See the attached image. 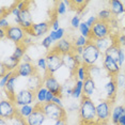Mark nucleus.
Returning <instances> with one entry per match:
<instances>
[{"label":"nucleus","mask_w":125,"mask_h":125,"mask_svg":"<svg viewBox=\"0 0 125 125\" xmlns=\"http://www.w3.org/2000/svg\"><path fill=\"white\" fill-rule=\"evenodd\" d=\"M21 62H25V63H32V58H31L28 53H26V55L24 56V58H22Z\"/></svg>","instance_id":"obj_54"},{"label":"nucleus","mask_w":125,"mask_h":125,"mask_svg":"<svg viewBox=\"0 0 125 125\" xmlns=\"http://www.w3.org/2000/svg\"><path fill=\"white\" fill-rule=\"evenodd\" d=\"M14 73H15V72H11V71H9V72L5 74L4 76L0 77V88H1V89H4V88H5V84L8 83L9 79L12 77V75H13Z\"/></svg>","instance_id":"obj_41"},{"label":"nucleus","mask_w":125,"mask_h":125,"mask_svg":"<svg viewBox=\"0 0 125 125\" xmlns=\"http://www.w3.org/2000/svg\"><path fill=\"white\" fill-rule=\"evenodd\" d=\"M104 89L107 95V99H110L111 102L115 101L116 96V91H118V86H116L115 77H109V80L105 83Z\"/></svg>","instance_id":"obj_17"},{"label":"nucleus","mask_w":125,"mask_h":125,"mask_svg":"<svg viewBox=\"0 0 125 125\" xmlns=\"http://www.w3.org/2000/svg\"><path fill=\"white\" fill-rule=\"evenodd\" d=\"M64 34H65V29H63V28H60V29L57 30V31L50 30V32L48 33V35H49L52 41L56 42V43L59 41H61L62 39H64Z\"/></svg>","instance_id":"obj_32"},{"label":"nucleus","mask_w":125,"mask_h":125,"mask_svg":"<svg viewBox=\"0 0 125 125\" xmlns=\"http://www.w3.org/2000/svg\"><path fill=\"white\" fill-rule=\"evenodd\" d=\"M9 124L10 125H28L26 119L21 118V116L18 115H16L14 118L9 120Z\"/></svg>","instance_id":"obj_38"},{"label":"nucleus","mask_w":125,"mask_h":125,"mask_svg":"<svg viewBox=\"0 0 125 125\" xmlns=\"http://www.w3.org/2000/svg\"><path fill=\"white\" fill-rule=\"evenodd\" d=\"M73 77L75 78V80H80L84 81L86 79L89 77V74H88V66L84 64H81L77 67V70L75 71V73L73 74Z\"/></svg>","instance_id":"obj_25"},{"label":"nucleus","mask_w":125,"mask_h":125,"mask_svg":"<svg viewBox=\"0 0 125 125\" xmlns=\"http://www.w3.org/2000/svg\"><path fill=\"white\" fill-rule=\"evenodd\" d=\"M52 103H55L56 105H58V106H60V107H63V101H62V96H55V97H53Z\"/></svg>","instance_id":"obj_49"},{"label":"nucleus","mask_w":125,"mask_h":125,"mask_svg":"<svg viewBox=\"0 0 125 125\" xmlns=\"http://www.w3.org/2000/svg\"><path fill=\"white\" fill-rule=\"evenodd\" d=\"M50 21H41V22H34L32 27L27 31V34L32 36V38H41V36L49 33L50 29ZM48 35V34H47Z\"/></svg>","instance_id":"obj_10"},{"label":"nucleus","mask_w":125,"mask_h":125,"mask_svg":"<svg viewBox=\"0 0 125 125\" xmlns=\"http://www.w3.org/2000/svg\"><path fill=\"white\" fill-rule=\"evenodd\" d=\"M109 10L111 11L112 15L120 16L122 14H125V7L122 1L119 0H112L109 2Z\"/></svg>","instance_id":"obj_22"},{"label":"nucleus","mask_w":125,"mask_h":125,"mask_svg":"<svg viewBox=\"0 0 125 125\" xmlns=\"http://www.w3.org/2000/svg\"><path fill=\"white\" fill-rule=\"evenodd\" d=\"M119 50H120V46H119L118 42H115V43H113L111 46H110V47L106 50V52H105L104 56H109V57H111L113 60H115L116 62H118Z\"/></svg>","instance_id":"obj_30"},{"label":"nucleus","mask_w":125,"mask_h":125,"mask_svg":"<svg viewBox=\"0 0 125 125\" xmlns=\"http://www.w3.org/2000/svg\"><path fill=\"white\" fill-rule=\"evenodd\" d=\"M18 76L16 75L15 73L12 75V77L9 79L8 83L5 84V94H7V98L11 99V101H14V97H15V88H16V83H17V80H18Z\"/></svg>","instance_id":"obj_18"},{"label":"nucleus","mask_w":125,"mask_h":125,"mask_svg":"<svg viewBox=\"0 0 125 125\" xmlns=\"http://www.w3.org/2000/svg\"><path fill=\"white\" fill-rule=\"evenodd\" d=\"M36 67H38V71L39 70L43 71L45 76L47 75V60L45 57H41V58H39L36 60Z\"/></svg>","instance_id":"obj_37"},{"label":"nucleus","mask_w":125,"mask_h":125,"mask_svg":"<svg viewBox=\"0 0 125 125\" xmlns=\"http://www.w3.org/2000/svg\"><path fill=\"white\" fill-rule=\"evenodd\" d=\"M5 32H7V39L12 41L16 45L21 44L24 39L27 36V31L17 25H12L9 29L5 30Z\"/></svg>","instance_id":"obj_9"},{"label":"nucleus","mask_w":125,"mask_h":125,"mask_svg":"<svg viewBox=\"0 0 125 125\" xmlns=\"http://www.w3.org/2000/svg\"><path fill=\"white\" fill-rule=\"evenodd\" d=\"M43 86L46 88L48 91H50L52 93H53L56 96H61L62 84L59 82V80L53 75L47 74L46 76H44L43 77Z\"/></svg>","instance_id":"obj_11"},{"label":"nucleus","mask_w":125,"mask_h":125,"mask_svg":"<svg viewBox=\"0 0 125 125\" xmlns=\"http://www.w3.org/2000/svg\"><path fill=\"white\" fill-rule=\"evenodd\" d=\"M66 4H65L64 1H60L57 3V8H56V11H57V14L58 15H64L66 13Z\"/></svg>","instance_id":"obj_43"},{"label":"nucleus","mask_w":125,"mask_h":125,"mask_svg":"<svg viewBox=\"0 0 125 125\" xmlns=\"http://www.w3.org/2000/svg\"><path fill=\"white\" fill-rule=\"evenodd\" d=\"M74 49V44L71 40L64 38L62 39L61 41L57 42V43L53 45L52 50H55L58 53H60L61 56H65L69 55V53H72Z\"/></svg>","instance_id":"obj_15"},{"label":"nucleus","mask_w":125,"mask_h":125,"mask_svg":"<svg viewBox=\"0 0 125 125\" xmlns=\"http://www.w3.org/2000/svg\"><path fill=\"white\" fill-rule=\"evenodd\" d=\"M112 103L110 99H102L96 104V122L105 125L111 118Z\"/></svg>","instance_id":"obj_4"},{"label":"nucleus","mask_w":125,"mask_h":125,"mask_svg":"<svg viewBox=\"0 0 125 125\" xmlns=\"http://www.w3.org/2000/svg\"><path fill=\"white\" fill-rule=\"evenodd\" d=\"M50 27H52V30H53V31H57V30H59L61 28L60 24H59V19L57 17H55L53 19L50 21Z\"/></svg>","instance_id":"obj_46"},{"label":"nucleus","mask_w":125,"mask_h":125,"mask_svg":"<svg viewBox=\"0 0 125 125\" xmlns=\"http://www.w3.org/2000/svg\"><path fill=\"white\" fill-rule=\"evenodd\" d=\"M118 44L120 45V46L125 47V34L124 33H122V34L118 36Z\"/></svg>","instance_id":"obj_51"},{"label":"nucleus","mask_w":125,"mask_h":125,"mask_svg":"<svg viewBox=\"0 0 125 125\" xmlns=\"http://www.w3.org/2000/svg\"><path fill=\"white\" fill-rule=\"evenodd\" d=\"M15 74L18 77H24V78H29L30 76L38 74V67L33 63H25L21 62L18 67L15 71Z\"/></svg>","instance_id":"obj_14"},{"label":"nucleus","mask_w":125,"mask_h":125,"mask_svg":"<svg viewBox=\"0 0 125 125\" xmlns=\"http://www.w3.org/2000/svg\"><path fill=\"white\" fill-rule=\"evenodd\" d=\"M80 125H103L98 122H91V123H80Z\"/></svg>","instance_id":"obj_57"},{"label":"nucleus","mask_w":125,"mask_h":125,"mask_svg":"<svg viewBox=\"0 0 125 125\" xmlns=\"http://www.w3.org/2000/svg\"><path fill=\"white\" fill-rule=\"evenodd\" d=\"M34 105H26V106H21L17 108V115H21L24 119H28L34 111Z\"/></svg>","instance_id":"obj_28"},{"label":"nucleus","mask_w":125,"mask_h":125,"mask_svg":"<svg viewBox=\"0 0 125 125\" xmlns=\"http://www.w3.org/2000/svg\"><path fill=\"white\" fill-rule=\"evenodd\" d=\"M123 89H124V93H125V86H124V88H123Z\"/></svg>","instance_id":"obj_61"},{"label":"nucleus","mask_w":125,"mask_h":125,"mask_svg":"<svg viewBox=\"0 0 125 125\" xmlns=\"http://www.w3.org/2000/svg\"><path fill=\"white\" fill-rule=\"evenodd\" d=\"M75 110H79V105H76V103H73L66 108V112H73Z\"/></svg>","instance_id":"obj_50"},{"label":"nucleus","mask_w":125,"mask_h":125,"mask_svg":"<svg viewBox=\"0 0 125 125\" xmlns=\"http://www.w3.org/2000/svg\"><path fill=\"white\" fill-rule=\"evenodd\" d=\"M53 125H67V123H66V119H61V120L56 121L55 123H53Z\"/></svg>","instance_id":"obj_55"},{"label":"nucleus","mask_w":125,"mask_h":125,"mask_svg":"<svg viewBox=\"0 0 125 125\" xmlns=\"http://www.w3.org/2000/svg\"><path fill=\"white\" fill-rule=\"evenodd\" d=\"M19 18H21V26L24 30L28 31L32 27V25L34 24L33 22V18H32V14H31L29 8H26L22 11H21V14H19Z\"/></svg>","instance_id":"obj_16"},{"label":"nucleus","mask_w":125,"mask_h":125,"mask_svg":"<svg viewBox=\"0 0 125 125\" xmlns=\"http://www.w3.org/2000/svg\"><path fill=\"white\" fill-rule=\"evenodd\" d=\"M123 30L125 31V18H124V22H123Z\"/></svg>","instance_id":"obj_60"},{"label":"nucleus","mask_w":125,"mask_h":125,"mask_svg":"<svg viewBox=\"0 0 125 125\" xmlns=\"http://www.w3.org/2000/svg\"><path fill=\"white\" fill-rule=\"evenodd\" d=\"M90 40L84 38L82 35H78L76 36V39L73 41V44H74V47H86L88 44H89Z\"/></svg>","instance_id":"obj_35"},{"label":"nucleus","mask_w":125,"mask_h":125,"mask_svg":"<svg viewBox=\"0 0 125 125\" xmlns=\"http://www.w3.org/2000/svg\"><path fill=\"white\" fill-rule=\"evenodd\" d=\"M63 66H65L67 70L71 72V75H73L75 73V71L77 70V67L79 65L77 64L75 58H74V55L73 52L72 53H69V55H65L63 56Z\"/></svg>","instance_id":"obj_20"},{"label":"nucleus","mask_w":125,"mask_h":125,"mask_svg":"<svg viewBox=\"0 0 125 125\" xmlns=\"http://www.w3.org/2000/svg\"><path fill=\"white\" fill-rule=\"evenodd\" d=\"M125 63V50L122 47H120V50H119V58H118V64L119 66L122 67Z\"/></svg>","instance_id":"obj_44"},{"label":"nucleus","mask_w":125,"mask_h":125,"mask_svg":"<svg viewBox=\"0 0 125 125\" xmlns=\"http://www.w3.org/2000/svg\"><path fill=\"white\" fill-rule=\"evenodd\" d=\"M26 48L22 44H18L15 46V49H14V52H13V56L15 57L17 60L21 61L22 58H24V56L26 55Z\"/></svg>","instance_id":"obj_33"},{"label":"nucleus","mask_w":125,"mask_h":125,"mask_svg":"<svg viewBox=\"0 0 125 125\" xmlns=\"http://www.w3.org/2000/svg\"><path fill=\"white\" fill-rule=\"evenodd\" d=\"M103 69L109 77H115L121 72V67L119 66L118 62L115 60H113L111 57H109V56H104Z\"/></svg>","instance_id":"obj_12"},{"label":"nucleus","mask_w":125,"mask_h":125,"mask_svg":"<svg viewBox=\"0 0 125 125\" xmlns=\"http://www.w3.org/2000/svg\"><path fill=\"white\" fill-rule=\"evenodd\" d=\"M110 26L109 22H105L97 21L96 24L91 28V38L90 41H96V40L106 39L110 36Z\"/></svg>","instance_id":"obj_6"},{"label":"nucleus","mask_w":125,"mask_h":125,"mask_svg":"<svg viewBox=\"0 0 125 125\" xmlns=\"http://www.w3.org/2000/svg\"><path fill=\"white\" fill-rule=\"evenodd\" d=\"M104 69L97 66V65H92V66H88V74H89V77L93 78L95 80L96 77H99L101 76L102 72H103Z\"/></svg>","instance_id":"obj_34"},{"label":"nucleus","mask_w":125,"mask_h":125,"mask_svg":"<svg viewBox=\"0 0 125 125\" xmlns=\"http://www.w3.org/2000/svg\"><path fill=\"white\" fill-rule=\"evenodd\" d=\"M11 26H12V25L10 24L8 17H1V18H0V29L8 30Z\"/></svg>","instance_id":"obj_45"},{"label":"nucleus","mask_w":125,"mask_h":125,"mask_svg":"<svg viewBox=\"0 0 125 125\" xmlns=\"http://www.w3.org/2000/svg\"><path fill=\"white\" fill-rule=\"evenodd\" d=\"M55 94L53 93H52L50 91H48L47 93V96H46V103H52V102L53 101V97H55Z\"/></svg>","instance_id":"obj_52"},{"label":"nucleus","mask_w":125,"mask_h":125,"mask_svg":"<svg viewBox=\"0 0 125 125\" xmlns=\"http://www.w3.org/2000/svg\"><path fill=\"white\" fill-rule=\"evenodd\" d=\"M34 111L31 115L29 118L26 119L27 124L28 125H43L45 123V121L47 120L46 116H45L43 110L41 108V105L34 104Z\"/></svg>","instance_id":"obj_13"},{"label":"nucleus","mask_w":125,"mask_h":125,"mask_svg":"<svg viewBox=\"0 0 125 125\" xmlns=\"http://www.w3.org/2000/svg\"><path fill=\"white\" fill-rule=\"evenodd\" d=\"M83 96V81L75 80V84L73 88V95L72 97L75 99H79Z\"/></svg>","instance_id":"obj_29"},{"label":"nucleus","mask_w":125,"mask_h":125,"mask_svg":"<svg viewBox=\"0 0 125 125\" xmlns=\"http://www.w3.org/2000/svg\"><path fill=\"white\" fill-rule=\"evenodd\" d=\"M45 58L47 60V74L53 75L63 66V56H61L55 50H49Z\"/></svg>","instance_id":"obj_5"},{"label":"nucleus","mask_w":125,"mask_h":125,"mask_svg":"<svg viewBox=\"0 0 125 125\" xmlns=\"http://www.w3.org/2000/svg\"><path fill=\"white\" fill-rule=\"evenodd\" d=\"M80 123H91L96 122V105L90 97L82 96L79 103L78 110Z\"/></svg>","instance_id":"obj_1"},{"label":"nucleus","mask_w":125,"mask_h":125,"mask_svg":"<svg viewBox=\"0 0 125 125\" xmlns=\"http://www.w3.org/2000/svg\"><path fill=\"white\" fill-rule=\"evenodd\" d=\"M1 63L3 64L5 67H7L8 71H11V72H15L16 69L18 67V65L21 64V61L17 60V59H16L15 57L12 55V56L8 57L7 59H4V60L2 61Z\"/></svg>","instance_id":"obj_24"},{"label":"nucleus","mask_w":125,"mask_h":125,"mask_svg":"<svg viewBox=\"0 0 125 125\" xmlns=\"http://www.w3.org/2000/svg\"><path fill=\"white\" fill-rule=\"evenodd\" d=\"M14 103L18 107L26 106V105H34L35 104V94L33 91H31L27 88L19 90L16 92L15 97H14Z\"/></svg>","instance_id":"obj_7"},{"label":"nucleus","mask_w":125,"mask_h":125,"mask_svg":"<svg viewBox=\"0 0 125 125\" xmlns=\"http://www.w3.org/2000/svg\"><path fill=\"white\" fill-rule=\"evenodd\" d=\"M81 16H79V14H76L75 16H73L72 19H71V26L74 29H78L79 26L81 24Z\"/></svg>","instance_id":"obj_42"},{"label":"nucleus","mask_w":125,"mask_h":125,"mask_svg":"<svg viewBox=\"0 0 125 125\" xmlns=\"http://www.w3.org/2000/svg\"><path fill=\"white\" fill-rule=\"evenodd\" d=\"M94 43L96 45V47L98 48V50L101 52L102 53H105V52L109 48L113 43L115 42H112L111 38H106V39H101V40H96L94 41Z\"/></svg>","instance_id":"obj_26"},{"label":"nucleus","mask_w":125,"mask_h":125,"mask_svg":"<svg viewBox=\"0 0 125 125\" xmlns=\"http://www.w3.org/2000/svg\"><path fill=\"white\" fill-rule=\"evenodd\" d=\"M0 125H10V124H9V121H8V120L0 119Z\"/></svg>","instance_id":"obj_58"},{"label":"nucleus","mask_w":125,"mask_h":125,"mask_svg":"<svg viewBox=\"0 0 125 125\" xmlns=\"http://www.w3.org/2000/svg\"><path fill=\"white\" fill-rule=\"evenodd\" d=\"M104 57V53H102L96 47L95 43L93 41H90L89 44L83 48V52H82V63L87 66H92V65H96L98 59Z\"/></svg>","instance_id":"obj_3"},{"label":"nucleus","mask_w":125,"mask_h":125,"mask_svg":"<svg viewBox=\"0 0 125 125\" xmlns=\"http://www.w3.org/2000/svg\"><path fill=\"white\" fill-rule=\"evenodd\" d=\"M32 42H33V38H32V36H30V35H28V34H27V36L24 39V41H22V43H21V44L24 45L25 47H28L29 45L32 44Z\"/></svg>","instance_id":"obj_48"},{"label":"nucleus","mask_w":125,"mask_h":125,"mask_svg":"<svg viewBox=\"0 0 125 125\" xmlns=\"http://www.w3.org/2000/svg\"><path fill=\"white\" fill-rule=\"evenodd\" d=\"M73 52L76 53V55L82 56V52H83V47H74Z\"/></svg>","instance_id":"obj_53"},{"label":"nucleus","mask_w":125,"mask_h":125,"mask_svg":"<svg viewBox=\"0 0 125 125\" xmlns=\"http://www.w3.org/2000/svg\"><path fill=\"white\" fill-rule=\"evenodd\" d=\"M95 90H96L95 80L91 77H88L86 80L83 81V95L90 97V96H92L94 94Z\"/></svg>","instance_id":"obj_21"},{"label":"nucleus","mask_w":125,"mask_h":125,"mask_svg":"<svg viewBox=\"0 0 125 125\" xmlns=\"http://www.w3.org/2000/svg\"><path fill=\"white\" fill-rule=\"evenodd\" d=\"M119 125H125V115L120 119V121H119Z\"/></svg>","instance_id":"obj_59"},{"label":"nucleus","mask_w":125,"mask_h":125,"mask_svg":"<svg viewBox=\"0 0 125 125\" xmlns=\"http://www.w3.org/2000/svg\"><path fill=\"white\" fill-rule=\"evenodd\" d=\"M48 90L44 86H42L40 89H38L34 92L35 94V104L39 105H43L46 103V96H47Z\"/></svg>","instance_id":"obj_27"},{"label":"nucleus","mask_w":125,"mask_h":125,"mask_svg":"<svg viewBox=\"0 0 125 125\" xmlns=\"http://www.w3.org/2000/svg\"><path fill=\"white\" fill-rule=\"evenodd\" d=\"M125 115V106H122V105H118V106H115L112 108V112H111V120L112 124L115 125H119V121Z\"/></svg>","instance_id":"obj_23"},{"label":"nucleus","mask_w":125,"mask_h":125,"mask_svg":"<svg viewBox=\"0 0 125 125\" xmlns=\"http://www.w3.org/2000/svg\"><path fill=\"white\" fill-rule=\"evenodd\" d=\"M78 30H79L80 35H82V36H84V38L90 40V38H91V28L86 24V21L81 22L80 26H79V28H78Z\"/></svg>","instance_id":"obj_36"},{"label":"nucleus","mask_w":125,"mask_h":125,"mask_svg":"<svg viewBox=\"0 0 125 125\" xmlns=\"http://www.w3.org/2000/svg\"><path fill=\"white\" fill-rule=\"evenodd\" d=\"M55 43V42L52 40V38H50L49 35H46V36H44V39L42 40V42H41V45H42V47H44L46 50L48 49H50L52 50V44Z\"/></svg>","instance_id":"obj_39"},{"label":"nucleus","mask_w":125,"mask_h":125,"mask_svg":"<svg viewBox=\"0 0 125 125\" xmlns=\"http://www.w3.org/2000/svg\"><path fill=\"white\" fill-rule=\"evenodd\" d=\"M115 79L118 88H124V86H125V73L120 72L115 77Z\"/></svg>","instance_id":"obj_40"},{"label":"nucleus","mask_w":125,"mask_h":125,"mask_svg":"<svg viewBox=\"0 0 125 125\" xmlns=\"http://www.w3.org/2000/svg\"><path fill=\"white\" fill-rule=\"evenodd\" d=\"M98 21V19H97V16L92 15V16H89V17H88V19L86 21V24H87L90 28H92V27L96 24V21Z\"/></svg>","instance_id":"obj_47"},{"label":"nucleus","mask_w":125,"mask_h":125,"mask_svg":"<svg viewBox=\"0 0 125 125\" xmlns=\"http://www.w3.org/2000/svg\"><path fill=\"white\" fill-rule=\"evenodd\" d=\"M0 38H1V39L7 38V32H5V30L0 29Z\"/></svg>","instance_id":"obj_56"},{"label":"nucleus","mask_w":125,"mask_h":125,"mask_svg":"<svg viewBox=\"0 0 125 125\" xmlns=\"http://www.w3.org/2000/svg\"><path fill=\"white\" fill-rule=\"evenodd\" d=\"M41 108L43 110L45 116L49 121H58L61 119H66V109L64 107H60L55 103H45L41 105Z\"/></svg>","instance_id":"obj_2"},{"label":"nucleus","mask_w":125,"mask_h":125,"mask_svg":"<svg viewBox=\"0 0 125 125\" xmlns=\"http://www.w3.org/2000/svg\"><path fill=\"white\" fill-rule=\"evenodd\" d=\"M97 19L101 21H105V22H109L111 21V17H112V13L109 9H103L101 10L99 12L97 13Z\"/></svg>","instance_id":"obj_31"},{"label":"nucleus","mask_w":125,"mask_h":125,"mask_svg":"<svg viewBox=\"0 0 125 125\" xmlns=\"http://www.w3.org/2000/svg\"><path fill=\"white\" fill-rule=\"evenodd\" d=\"M42 86H43V77H41V75H40L39 73L30 76L29 78H27V81H26L27 89L35 92V91L40 89Z\"/></svg>","instance_id":"obj_19"},{"label":"nucleus","mask_w":125,"mask_h":125,"mask_svg":"<svg viewBox=\"0 0 125 125\" xmlns=\"http://www.w3.org/2000/svg\"><path fill=\"white\" fill-rule=\"evenodd\" d=\"M17 115V106L9 98H1L0 101V119L11 120Z\"/></svg>","instance_id":"obj_8"}]
</instances>
